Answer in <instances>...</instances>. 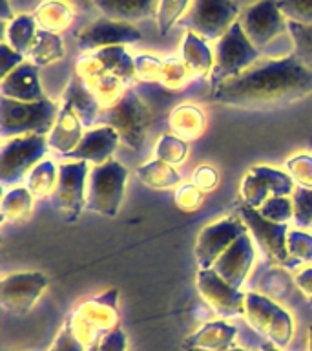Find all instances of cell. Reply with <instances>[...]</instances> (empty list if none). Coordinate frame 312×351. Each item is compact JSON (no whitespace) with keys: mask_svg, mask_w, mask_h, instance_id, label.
<instances>
[{"mask_svg":"<svg viewBox=\"0 0 312 351\" xmlns=\"http://www.w3.org/2000/svg\"><path fill=\"white\" fill-rule=\"evenodd\" d=\"M312 93V71L294 53L283 59H263L219 84L210 97L224 106L245 110L278 108Z\"/></svg>","mask_w":312,"mask_h":351,"instance_id":"obj_1","label":"cell"},{"mask_svg":"<svg viewBox=\"0 0 312 351\" xmlns=\"http://www.w3.org/2000/svg\"><path fill=\"white\" fill-rule=\"evenodd\" d=\"M59 106L48 97L37 103H22L15 99H0V132L4 139L38 134L46 136L53 130Z\"/></svg>","mask_w":312,"mask_h":351,"instance_id":"obj_2","label":"cell"},{"mask_svg":"<svg viewBox=\"0 0 312 351\" xmlns=\"http://www.w3.org/2000/svg\"><path fill=\"white\" fill-rule=\"evenodd\" d=\"M117 302H119V289H108L103 295L81 304L73 311L70 317L71 331L86 350L117 329L119 322Z\"/></svg>","mask_w":312,"mask_h":351,"instance_id":"obj_3","label":"cell"},{"mask_svg":"<svg viewBox=\"0 0 312 351\" xmlns=\"http://www.w3.org/2000/svg\"><path fill=\"white\" fill-rule=\"evenodd\" d=\"M259 59V49L248 40L239 22H235L213 49V70L210 73V90H216L229 79L241 75Z\"/></svg>","mask_w":312,"mask_h":351,"instance_id":"obj_4","label":"cell"},{"mask_svg":"<svg viewBox=\"0 0 312 351\" xmlns=\"http://www.w3.org/2000/svg\"><path fill=\"white\" fill-rule=\"evenodd\" d=\"M128 170L115 159L103 165H95L90 172L86 194V208L106 218H114L119 213L125 199Z\"/></svg>","mask_w":312,"mask_h":351,"instance_id":"obj_5","label":"cell"},{"mask_svg":"<svg viewBox=\"0 0 312 351\" xmlns=\"http://www.w3.org/2000/svg\"><path fill=\"white\" fill-rule=\"evenodd\" d=\"M239 15V5L234 0H194L179 24L203 40H219Z\"/></svg>","mask_w":312,"mask_h":351,"instance_id":"obj_6","label":"cell"},{"mask_svg":"<svg viewBox=\"0 0 312 351\" xmlns=\"http://www.w3.org/2000/svg\"><path fill=\"white\" fill-rule=\"evenodd\" d=\"M104 119L106 126H112L119 134L120 141L126 147L131 150H141L148 126L152 123V114L146 101L130 88L114 108L106 110Z\"/></svg>","mask_w":312,"mask_h":351,"instance_id":"obj_7","label":"cell"},{"mask_svg":"<svg viewBox=\"0 0 312 351\" xmlns=\"http://www.w3.org/2000/svg\"><path fill=\"white\" fill-rule=\"evenodd\" d=\"M243 317L257 333L267 337L278 348H285L292 339V333H294L292 317L267 296L246 293Z\"/></svg>","mask_w":312,"mask_h":351,"instance_id":"obj_8","label":"cell"},{"mask_svg":"<svg viewBox=\"0 0 312 351\" xmlns=\"http://www.w3.org/2000/svg\"><path fill=\"white\" fill-rule=\"evenodd\" d=\"M48 137L27 134L5 139L0 152V181L11 185L21 181L48 152Z\"/></svg>","mask_w":312,"mask_h":351,"instance_id":"obj_9","label":"cell"},{"mask_svg":"<svg viewBox=\"0 0 312 351\" xmlns=\"http://www.w3.org/2000/svg\"><path fill=\"white\" fill-rule=\"evenodd\" d=\"M239 218L245 221L246 229L250 230L257 245L261 247L265 256L272 263L285 265V267H294L296 260H292L287 249V236H289V225L274 223L270 219L263 218L257 208L248 205H241L237 208Z\"/></svg>","mask_w":312,"mask_h":351,"instance_id":"obj_10","label":"cell"},{"mask_svg":"<svg viewBox=\"0 0 312 351\" xmlns=\"http://www.w3.org/2000/svg\"><path fill=\"white\" fill-rule=\"evenodd\" d=\"M75 71V75L84 82V86L93 93V97L97 99L101 110L114 108L130 90V84H126L122 79L106 70L93 51H88L77 60Z\"/></svg>","mask_w":312,"mask_h":351,"instance_id":"obj_11","label":"cell"},{"mask_svg":"<svg viewBox=\"0 0 312 351\" xmlns=\"http://www.w3.org/2000/svg\"><path fill=\"white\" fill-rule=\"evenodd\" d=\"M86 161H70L59 165V183L53 192L55 208L66 221H77L86 208Z\"/></svg>","mask_w":312,"mask_h":351,"instance_id":"obj_12","label":"cell"},{"mask_svg":"<svg viewBox=\"0 0 312 351\" xmlns=\"http://www.w3.org/2000/svg\"><path fill=\"white\" fill-rule=\"evenodd\" d=\"M237 22L254 46L261 51L270 40L289 32V21L279 11L276 0H259L248 5L239 15Z\"/></svg>","mask_w":312,"mask_h":351,"instance_id":"obj_13","label":"cell"},{"mask_svg":"<svg viewBox=\"0 0 312 351\" xmlns=\"http://www.w3.org/2000/svg\"><path fill=\"white\" fill-rule=\"evenodd\" d=\"M246 232L248 229L245 221L234 216H226L207 225L199 232L196 241V260L199 269H212L219 256Z\"/></svg>","mask_w":312,"mask_h":351,"instance_id":"obj_14","label":"cell"},{"mask_svg":"<svg viewBox=\"0 0 312 351\" xmlns=\"http://www.w3.org/2000/svg\"><path fill=\"white\" fill-rule=\"evenodd\" d=\"M196 285L203 302L221 318H235L245 313V295L226 284L213 269H199Z\"/></svg>","mask_w":312,"mask_h":351,"instance_id":"obj_15","label":"cell"},{"mask_svg":"<svg viewBox=\"0 0 312 351\" xmlns=\"http://www.w3.org/2000/svg\"><path fill=\"white\" fill-rule=\"evenodd\" d=\"M49 278L42 273H15L0 284V304L11 315H26L48 287Z\"/></svg>","mask_w":312,"mask_h":351,"instance_id":"obj_16","label":"cell"},{"mask_svg":"<svg viewBox=\"0 0 312 351\" xmlns=\"http://www.w3.org/2000/svg\"><path fill=\"white\" fill-rule=\"evenodd\" d=\"M141 38V32L133 24L109 21V19L92 22L77 33V44L86 53L95 49L112 48V46H125V44L137 43Z\"/></svg>","mask_w":312,"mask_h":351,"instance_id":"obj_17","label":"cell"},{"mask_svg":"<svg viewBox=\"0 0 312 351\" xmlns=\"http://www.w3.org/2000/svg\"><path fill=\"white\" fill-rule=\"evenodd\" d=\"M256 258L254 251V243H252L248 232L243 234L241 238L232 243L226 251L219 256V260L213 263V271L221 276V278L230 284L235 289H239L243 282H245L246 274L250 273L252 263Z\"/></svg>","mask_w":312,"mask_h":351,"instance_id":"obj_18","label":"cell"},{"mask_svg":"<svg viewBox=\"0 0 312 351\" xmlns=\"http://www.w3.org/2000/svg\"><path fill=\"white\" fill-rule=\"evenodd\" d=\"M120 141L119 134L112 126H97L88 130L82 136L81 143L77 145L70 154L64 158L75 159V161H92L95 165H103L112 159V154L117 148V143Z\"/></svg>","mask_w":312,"mask_h":351,"instance_id":"obj_19","label":"cell"},{"mask_svg":"<svg viewBox=\"0 0 312 351\" xmlns=\"http://www.w3.org/2000/svg\"><path fill=\"white\" fill-rule=\"evenodd\" d=\"M0 93L2 97L15 99L22 103H37L46 99L38 82V66L33 62H22L2 79Z\"/></svg>","mask_w":312,"mask_h":351,"instance_id":"obj_20","label":"cell"},{"mask_svg":"<svg viewBox=\"0 0 312 351\" xmlns=\"http://www.w3.org/2000/svg\"><path fill=\"white\" fill-rule=\"evenodd\" d=\"M235 337H237V328L216 320V322L205 324L194 335L183 342L185 350L197 351H229L234 348Z\"/></svg>","mask_w":312,"mask_h":351,"instance_id":"obj_21","label":"cell"},{"mask_svg":"<svg viewBox=\"0 0 312 351\" xmlns=\"http://www.w3.org/2000/svg\"><path fill=\"white\" fill-rule=\"evenodd\" d=\"M93 4L104 19L133 24L153 15L157 16L161 0H93Z\"/></svg>","mask_w":312,"mask_h":351,"instance_id":"obj_22","label":"cell"},{"mask_svg":"<svg viewBox=\"0 0 312 351\" xmlns=\"http://www.w3.org/2000/svg\"><path fill=\"white\" fill-rule=\"evenodd\" d=\"M82 128L84 126H82L81 119L77 117L75 112H73V108L70 104L62 103L53 125V130L48 134L49 148L55 150V152L62 154V156L70 154L81 143L82 136H84Z\"/></svg>","mask_w":312,"mask_h":351,"instance_id":"obj_23","label":"cell"},{"mask_svg":"<svg viewBox=\"0 0 312 351\" xmlns=\"http://www.w3.org/2000/svg\"><path fill=\"white\" fill-rule=\"evenodd\" d=\"M62 103L70 104L84 128H92L95 121L99 119L101 106H99L97 99L93 97V93L84 86V82L77 75H73L68 81V86H66L64 95H62Z\"/></svg>","mask_w":312,"mask_h":351,"instance_id":"obj_24","label":"cell"},{"mask_svg":"<svg viewBox=\"0 0 312 351\" xmlns=\"http://www.w3.org/2000/svg\"><path fill=\"white\" fill-rule=\"evenodd\" d=\"M181 60L185 62L190 77H196V79L210 75L213 70L212 49L208 48L207 40H203L192 32L185 33L183 48H181Z\"/></svg>","mask_w":312,"mask_h":351,"instance_id":"obj_25","label":"cell"},{"mask_svg":"<svg viewBox=\"0 0 312 351\" xmlns=\"http://www.w3.org/2000/svg\"><path fill=\"white\" fill-rule=\"evenodd\" d=\"M170 130L174 132V136L181 137L183 141H194L201 136L205 130V114L203 110L196 104H179L170 112L168 117Z\"/></svg>","mask_w":312,"mask_h":351,"instance_id":"obj_26","label":"cell"},{"mask_svg":"<svg viewBox=\"0 0 312 351\" xmlns=\"http://www.w3.org/2000/svg\"><path fill=\"white\" fill-rule=\"evenodd\" d=\"M33 19L37 22L38 29L59 35L60 32L68 29L73 22V11L62 0H48L35 10Z\"/></svg>","mask_w":312,"mask_h":351,"instance_id":"obj_27","label":"cell"},{"mask_svg":"<svg viewBox=\"0 0 312 351\" xmlns=\"http://www.w3.org/2000/svg\"><path fill=\"white\" fill-rule=\"evenodd\" d=\"M26 57L29 59V62H33L38 68L53 64V62L64 57V43L57 33L38 29L37 35H35V40L27 49Z\"/></svg>","mask_w":312,"mask_h":351,"instance_id":"obj_28","label":"cell"},{"mask_svg":"<svg viewBox=\"0 0 312 351\" xmlns=\"http://www.w3.org/2000/svg\"><path fill=\"white\" fill-rule=\"evenodd\" d=\"M135 172L142 185L155 189V191L172 189V186H177L181 183V176L175 170V167L168 165L166 161H161V159L137 167Z\"/></svg>","mask_w":312,"mask_h":351,"instance_id":"obj_29","label":"cell"},{"mask_svg":"<svg viewBox=\"0 0 312 351\" xmlns=\"http://www.w3.org/2000/svg\"><path fill=\"white\" fill-rule=\"evenodd\" d=\"M59 183V169L55 167L53 161L42 159L31 169L27 174V191L31 192L33 196L44 197L48 196L49 192H55Z\"/></svg>","mask_w":312,"mask_h":351,"instance_id":"obj_30","label":"cell"},{"mask_svg":"<svg viewBox=\"0 0 312 351\" xmlns=\"http://www.w3.org/2000/svg\"><path fill=\"white\" fill-rule=\"evenodd\" d=\"M37 22L33 15H18L8 26V44L18 53L26 55L37 35Z\"/></svg>","mask_w":312,"mask_h":351,"instance_id":"obj_31","label":"cell"},{"mask_svg":"<svg viewBox=\"0 0 312 351\" xmlns=\"http://www.w3.org/2000/svg\"><path fill=\"white\" fill-rule=\"evenodd\" d=\"M33 208V194L24 186H15L5 192L2 199V218L10 221H21L29 216Z\"/></svg>","mask_w":312,"mask_h":351,"instance_id":"obj_32","label":"cell"},{"mask_svg":"<svg viewBox=\"0 0 312 351\" xmlns=\"http://www.w3.org/2000/svg\"><path fill=\"white\" fill-rule=\"evenodd\" d=\"M250 170L265 183V186L272 196L287 197L294 192V181L289 174H285L281 170L272 169V167H263V165L252 167Z\"/></svg>","mask_w":312,"mask_h":351,"instance_id":"obj_33","label":"cell"},{"mask_svg":"<svg viewBox=\"0 0 312 351\" xmlns=\"http://www.w3.org/2000/svg\"><path fill=\"white\" fill-rule=\"evenodd\" d=\"M289 35L294 44L292 53L298 57L301 64L312 71V26H301L296 22H289Z\"/></svg>","mask_w":312,"mask_h":351,"instance_id":"obj_34","label":"cell"},{"mask_svg":"<svg viewBox=\"0 0 312 351\" xmlns=\"http://www.w3.org/2000/svg\"><path fill=\"white\" fill-rule=\"evenodd\" d=\"M190 79V73L186 70L185 62L181 59H166L161 66V77H159V86L170 92H177L185 86L186 81Z\"/></svg>","mask_w":312,"mask_h":351,"instance_id":"obj_35","label":"cell"},{"mask_svg":"<svg viewBox=\"0 0 312 351\" xmlns=\"http://www.w3.org/2000/svg\"><path fill=\"white\" fill-rule=\"evenodd\" d=\"M188 156V145L177 136H163L155 145V159L166 161L168 165L185 163Z\"/></svg>","mask_w":312,"mask_h":351,"instance_id":"obj_36","label":"cell"},{"mask_svg":"<svg viewBox=\"0 0 312 351\" xmlns=\"http://www.w3.org/2000/svg\"><path fill=\"white\" fill-rule=\"evenodd\" d=\"M268 189L265 186L259 178H257L252 170H248L241 181V197H243V205H248L252 208H259L263 203L268 199Z\"/></svg>","mask_w":312,"mask_h":351,"instance_id":"obj_37","label":"cell"},{"mask_svg":"<svg viewBox=\"0 0 312 351\" xmlns=\"http://www.w3.org/2000/svg\"><path fill=\"white\" fill-rule=\"evenodd\" d=\"M190 0H161L157 11V27L161 35H166L175 26V22H179Z\"/></svg>","mask_w":312,"mask_h":351,"instance_id":"obj_38","label":"cell"},{"mask_svg":"<svg viewBox=\"0 0 312 351\" xmlns=\"http://www.w3.org/2000/svg\"><path fill=\"white\" fill-rule=\"evenodd\" d=\"M257 210L263 218L270 219L274 223H287L294 216L292 199L281 196H270Z\"/></svg>","mask_w":312,"mask_h":351,"instance_id":"obj_39","label":"cell"},{"mask_svg":"<svg viewBox=\"0 0 312 351\" xmlns=\"http://www.w3.org/2000/svg\"><path fill=\"white\" fill-rule=\"evenodd\" d=\"M279 11L289 22L312 26V0H276Z\"/></svg>","mask_w":312,"mask_h":351,"instance_id":"obj_40","label":"cell"},{"mask_svg":"<svg viewBox=\"0 0 312 351\" xmlns=\"http://www.w3.org/2000/svg\"><path fill=\"white\" fill-rule=\"evenodd\" d=\"M133 66H135V77L139 81L144 84H159L163 60L157 59L155 55L141 53L133 57Z\"/></svg>","mask_w":312,"mask_h":351,"instance_id":"obj_41","label":"cell"},{"mask_svg":"<svg viewBox=\"0 0 312 351\" xmlns=\"http://www.w3.org/2000/svg\"><path fill=\"white\" fill-rule=\"evenodd\" d=\"M292 207H294V223L298 227H312V189H296L292 192Z\"/></svg>","mask_w":312,"mask_h":351,"instance_id":"obj_42","label":"cell"},{"mask_svg":"<svg viewBox=\"0 0 312 351\" xmlns=\"http://www.w3.org/2000/svg\"><path fill=\"white\" fill-rule=\"evenodd\" d=\"M287 174L303 189H312V156L300 154L287 159Z\"/></svg>","mask_w":312,"mask_h":351,"instance_id":"obj_43","label":"cell"},{"mask_svg":"<svg viewBox=\"0 0 312 351\" xmlns=\"http://www.w3.org/2000/svg\"><path fill=\"white\" fill-rule=\"evenodd\" d=\"M203 199H205V192L197 185H194V183H183V185L177 186L174 197L175 205L183 213H196V210H199L203 205Z\"/></svg>","mask_w":312,"mask_h":351,"instance_id":"obj_44","label":"cell"},{"mask_svg":"<svg viewBox=\"0 0 312 351\" xmlns=\"http://www.w3.org/2000/svg\"><path fill=\"white\" fill-rule=\"evenodd\" d=\"M287 249L296 262H312V236L303 230H289Z\"/></svg>","mask_w":312,"mask_h":351,"instance_id":"obj_45","label":"cell"},{"mask_svg":"<svg viewBox=\"0 0 312 351\" xmlns=\"http://www.w3.org/2000/svg\"><path fill=\"white\" fill-rule=\"evenodd\" d=\"M49 351H86V348H84V346L81 344V340L73 335L70 320H66Z\"/></svg>","mask_w":312,"mask_h":351,"instance_id":"obj_46","label":"cell"},{"mask_svg":"<svg viewBox=\"0 0 312 351\" xmlns=\"http://www.w3.org/2000/svg\"><path fill=\"white\" fill-rule=\"evenodd\" d=\"M194 185H197L203 192L213 191L219 183V174L218 170L210 167V165H201L194 170V180H192Z\"/></svg>","mask_w":312,"mask_h":351,"instance_id":"obj_47","label":"cell"},{"mask_svg":"<svg viewBox=\"0 0 312 351\" xmlns=\"http://www.w3.org/2000/svg\"><path fill=\"white\" fill-rule=\"evenodd\" d=\"M22 62H24V55L15 51L10 44L4 43L0 46V75H2V79L15 68H18Z\"/></svg>","mask_w":312,"mask_h":351,"instance_id":"obj_48","label":"cell"},{"mask_svg":"<svg viewBox=\"0 0 312 351\" xmlns=\"http://www.w3.org/2000/svg\"><path fill=\"white\" fill-rule=\"evenodd\" d=\"M97 346L99 351H126V335L117 328L97 342Z\"/></svg>","mask_w":312,"mask_h":351,"instance_id":"obj_49","label":"cell"},{"mask_svg":"<svg viewBox=\"0 0 312 351\" xmlns=\"http://www.w3.org/2000/svg\"><path fill=\"white\" fill-rule=\"evenodd\" d=\"M294 282L298 285V289L307 298V302L312 306V269H303L301 273H298Z\"/></svg>","mask_w":312,"mask_h":351,"instance_id":"obj_50","label":"cell"},{"mask_svg":"<svg viewBox=\"0 0 312 351\" xmlns=\"http://www.w3.org/2000/svg\"><path fill=\"white\" fill-rule=\"evenodd\" d=\"M0 19L2 21H13L15 16H13V11L10 8V0H0Z\"/></svg>","mask_w":312,"mask_h":351,"instance_id":"obj_51","label":"cell"},{"mask_svg":"<svg viewBox=\"0 0 312 351\" xmlns=\"http://www.w3.org/2000/svg\"><path fill=\"white\" fill-rule=\"evenodd\" d=\"M261 351H279L278 348H274V346H270V344H265L261 348Z\"/></svg>","mask_w":312,"mask_h":351,"instance_id":"obj_52","label":"cell"},{"mask_svg":"<svg viewBox=\"0 0 312 351\" xmlns=\"http://www.w3.org/2000/svg\"><path fill=\"white\" fill-rule=\"evenodd\" d=\"M68 2H75V4L84 5V4H88V2H93V0H68Z\"/></svg>","mask_w":312,"mask_h":351,"instance_id":"obj_53","label":"cell"},{"mask_svg":"<svg viewBox=\"0 0 312 351\" xmlns=\"http://www.w3.org/2000/svg\"><path fill=\"white\" fill-rule=\"evenodd\" d=\"M309 351H312V326L311 331H309Z\"/></svg>","mask_w":312,"mask_h":351,"instance_id":"obj_54","label":"cell"},{"mask_svg":"<svg viewBox=\"0 0 312 351\" xmlns=\"http://www.w3.org/2000/svg\"><path fill=\"white\" fill-rule=\"evenodd\" d=\"M186 351H197V350H186ZM229 351H248V350H243V348H232Z\"/></svg>","mask_w":312,"mask_h":351,"instance_id":"obj_55","label":"cell"},{"mask_svg":"<svg viewBox=\"0 0 312 351\" xmlns=\"http://www.w3.org/2000/svg\"><path fill=\"white\" fill-rule=\"evenodd\" d=\"M86 351H99V346L97 344H93V346H90V348H88Z\"/></svg>","mask_w":312,"mask_h":351,"instance_id":"obj_56","label":"cell"}]
</instances>
